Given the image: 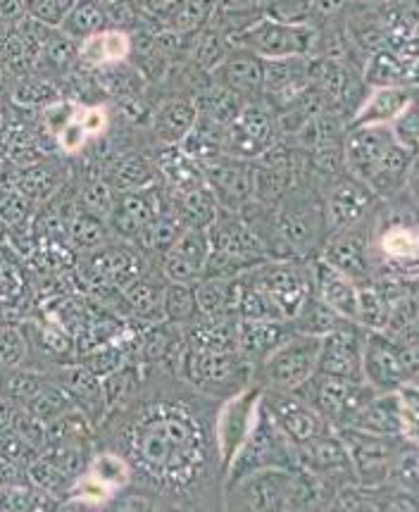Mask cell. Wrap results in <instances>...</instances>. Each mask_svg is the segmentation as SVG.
Listing matches in <instances>:
<instances>
[{
  "label": "cell",
  "mask_w": 419,
  "mask_h": 512,
  "mask_svg": "<svg viewBox=\"0 0 419 512\" xmlns=\"http://www.w3.org/2000/svg\"><path fill=\"white\" fill-rule=\"evenodd\" d=\"M191 396L150 398L136 412L124 436L131 470H139L155 489L172 496H193L208 460L217 458L215 436L205 434Z\"/></svg>",
  "instance_id": "obj_1"
},
{
  "label": "cell",
  "mask_w": 419,
  "mask_h": 512,
  "mask_svg": "<svg viewBox=\"0 0 419 512\" xmlns=\"http://www.w3.org/2000/svg\"><path fill=\"white\" fill-rule=\"evenodd\" d=\"M177 377L200 396L224 401L255 382V367L243 358L239 348L215 351L184 341Z\"/></svg>",
  "instance_id": "obj_2"
},
{
  "label": "cell",
  "mask_w": 419,
  "mask_h": 512,
  "mask_svg": "<svg viewBox=\"0 0 419 512\" xmlns=\"http://www.w3.org/2000/svg\"><path fill=\"white\" fill-rule=\"evenodd\" d=\"M236 46L248 48L262 60L312 58L320 55L322 34L310 22H281L262 15L236 39Z\"/></svg>",
  "instance_id": "obj_3"
},
{
  "label": "cell",
  "mask_w": 419,
  "mask_h": 512,
  "mask_svg": "<svg viewBox=\"0 0 419 512\" xmlns=\"http://www.w3.org/2000/svg\"><path fill=\"white\" fill-rule=\"evenodd\" d=\"M322 339L308 334H293L281 346L267 355L265 360L255 367V384L267 391H286L296 393L312 374L317 372V360H320Z\"/></svg>",
  "instance_id": "obj_4"
},
{
  "label": "cell",
  "mask_w": 419,
  "mask_h": 512,
  "mask_svg": "<svg viewBox=\"0 0 419 512\" xmlns=\"http://www.w3.org/2000/svg\"><path fill=\"white\" fill-rule=\"evenodd\" d=\"M386 215L391 217L384 224L374 217V258L398 277L419 274V210L410 201L408 210H386Z\"/></svg>",
  "instance_id": "obj_5"
},
{
  "label": "cell",
  "mask_w": 419,
  "mask_h": 512,
  "mask_svg": "<svg viewBox=\"0 0 419 512\" xmlns=\"http://www.w3.org/2000/svg\"><path fill=\"white\" fill-rule=\"evenodd\" d=\"M296 393L320 412L331 427H350L377 391L365 382L315 372Z\"/></svg>",
  "instance_id": "obj_6"
},
{
  "label": "cell",
  "mask_w": 419,
  "mask_h": 512,
  "mask_svg": "<svg viewBox=\"0 0 419 512\" xmlns=\"http://www.w3.org/2000/svg\"><path fill=\"white\" fill-rule=\"evenodd\" d=\"M246 277L277 305L284 320L291 322L312 293V260H265L248 270Z\"/></svg>",
  "instance_id": "obj_7"
},
{
  "label": "cell",
  "mask_w": 419,
  "mask_h": 512,
  "mask_svg": "<svg viewBox=\"0 0 419 512\" xmlns=\"http://www.w3.org/2000/svg\"><path fill=\"white\" fill-rule=\"evenodd\" d=\"M262 403V386L250 384L234 396L220 401V408L215 412V446L217 458H220L222 474H227L229 465L248 441L253 432L255 420H258ZM224 486V484H222Z\"/></svg>",
  "instance_id": "obj_8"
},
{
  "label": "cell",
  "mask_w": 419,
  "mask_h": 512,
  "mask_svg": "<svg viewBox=\"0 0 419 512\" xmlns=\"http://www.w3.org/2000/svg\"><path fill=\"white\" fill-rule=\"evenodd\" d=\"M374 210L365 220L353 227L336 231L324 239L320 248V258L327 260L331 267L346 274L358 286L374 282Z\"/></svg>",
  "instance_id": "obj_9"
},
{
  "label": "cell",
  "mask_w": 419,
  "mask_h": 512,
  "mask_svg": "<svg viewBox=\"0 0 419 512\" xmlns=\"http://www.w3.org/2000/svg\"><path fill=\"white\" fill-rule=\"evenodd\" d=\"M279 143L277 115L267 108V103L253 101L248 103L234 124H229L224 134V155L239 160H258L272 146Z\"/></svg>",
  "instance_id": "obj_10"
},
{
  "label": "cell",
  "mask_w": 419,
  "mask_h": 512,
  "mask_svg": "<svg viewBox=\"0 0 419 512\" xmlns=\"http://www.w3.org/2000/svg\"><path fill=\"white\" fill-rule=\"evenodd\" d=\"M148 270L146 253L134 243H110L96 253L81 255V272L86 274L91 284L103 286V289L124 291L131 282L141 277Z\"/></svg>",
  "instance_id": "obj_11"
},
{
  "label": "cell",
  "mask_w": 419,
  "mask_h": 512,
  "mask_svg": "<svg viewBox=\"0 0 419 512\" xmlns=\"http://www.w3.org/2000/svg\"><path fill=\"white\" fill-rule=\"evenodd\" d=\"M339 434L348 448L355 477L367 486H377L389 477L393 460L403 453V436H381L355 427H341Z\"/></svg>",
  "instance_id": "obj_12"
},
{
  "label": "cell",
  "mask_w": 419,
  "mask_h": 512,
  "mask_svg": "<svg viewBox=\"0 0 419 512\" xmlns=\"http://www.w3.org/2000/svg\"><path fill=\"white\" fill-rule=\"evenodd\" d=\"M262 405L296 448L310 446L312 441L331 429V424L298 393L262 389Z\"/></svg>",
  "instance_id": "obj_13"
},
{
  "label": "cell",
  "mask_w": 419,
  "mask_h": 512,
  "mask_svg": "<svg viewBox=\"0 0 419 512\" xmlns=\"http://www.w3.org/2000/svg\"><path fill=\"white\" fill-rule=\"evenodd\" d=\"M165 208L167 191L162 181L139 191H120L115 198V208H112L108 217L112 236L120 241L136 243L141 231Z\"/></svg>",
  "instance_id": "obj_14"
},
{
  "label": "cell",
  "mask_w": 419,
  "mask_h": 512,
  "mask_svg": "<svg viewBox=\"0 0 419 512\" xmlns=\"http://www.w3.org/2000/svg\"><path fill=\"white\" fill-rule=\"evenodd\" d=\"M362 377L377 393H393L408 382L405 348L384 332H367L362 339Z\"/></svg>",
  "instance_id": "obj_15"
},
{
  "label": "cell",
  "mask_w": 419,
  "mask_h": 512,
  "mask_svg": "<svg viewBox=\"0 0 419 512\" xmlns=\"http://www.w3.org/2000/svg\"><path fill=\"white\" fill-rule=\"evenodd\" d=\"M203 177L210 191L215 193L217 203H220L222 212H239L253 201L255 193V177H253V162L229 158V155H220V158L203 162Z\"/></svg>",
  "instance_id": "obj_16"
},
{
  "label": "cell",
  "mask_w": 419,
  "mask_h": 512,
  "mask_svg": "<svg viewBox=\"0 0 419 512\" xmlns=\"http://www.w3.org/2000/svg\"><path fill=\"white\" fill-rule=\"evenodd\" d=\"M291 477L293 472L284 470V467L250 472L241 482L224 491V496L236 498V503L227 505L243 510H286L289 508Z\"/></svg>",
  "instance_id": "obj_17"
},
{
  "label": "cell",
  "mask_w": 419,
  "mask_h": 512,
  "mask_svg": "<svg viewBox=\"0 0 419 512\" xmlns=\"http://www.w3.org/2000/svg\"><path fill=\"white\" fill-rule=\"evenodd\" d=\"M322 198L324 220H327V236L365 220L379 201L362 181L353 179L348 172L341 174L336 181H331L327 189L322 191Z\"/></svg>",
  "instance_id": "obj_18"
},
{
  "label": "cell",
  "mask_w": 419,
  "mask_h": 512,
  "mask_svg": "<svg viewBox=\"0 0 419 512\" xmlns=\"http://www.w3.org/2000/svg\"><path fill=\"white\" fill-rule=\"evenodd\" d=\"M362 339H365V329L355 322H343L334 332L322 336L317 372L334 374V377L350 379V382H365L362 377Z\"/></svg>",
  "instance_id": "obj_19"
},
{
  "label": "cell",
  "mask_w": 419,
  "mask_h": 512,
  "mask_svg": "<svg viewBox=\"0 0 419 512\" xmlns=\"http://www.w3.org/2000/svg\"><path fill=\"white\" fill-rule=\"evenodd\" d=\"M210 251V229L186 227L184 234L172 243L170 251L160 255L158 267L167 277V282L196 284L203 279L205 265L210 260Z\"/></svg>",
  "instance_id": "obj_20"
},
{
  "label": "cell",
  "mask_w": 419,
  "mask_h": 512,
  "mask_svg": "<svg viewBox=\"0 0 419 512\" xmlns=\"http://www.w3.org/2000/svg\"><path fill=\"white\" fill-rule=\"evenodd\" d=\"M391 143V127H386V124L348 127L346 141H343V165H346V172L367 186V181L372 179L374 170H377V165Z\"/></svg>",
  "instance_id": "obj_21"
},
{
  "label": "cell",
  "mask_w": 419,
  "mask_h": 512,
  "mask_svg": "<svg viewBox=\"0 0 419 512\" xmlns=\"http://www.w3.org/2000/svg\"><path fill=\"white\" fill-rule=\"evenodd\" d=\"M215 84L239 93L248 103L260 101L265 93V60L243 46H234L215 70L210 72Z\"/></svg>",
  "instance_id": "obj_22"
},
{
  "label": "cell",
  "mask_w": 419,
  "mask_h": 512,
  "mask_svg": "<svg viewBox=\"0 0 419 512\" xmlns=\"http://www.w3.org/2000/svg\"><path fill=\"white\" fill-rule=\"evenodd\" d=\"M150 131L160 143L167 146H179L186 136L191 134V129L198 122V108L196 101L186 93H167L165 98H160L153 105L148 115Z\"/></svg>",
  "instance_id": "obj_23"
},
{
  "label": "cell",
  "mask_w": 419,
  "mask_h": 512,
  "mask_svg": "<svg viewBox=\"0 0 419 512\" xmlns=\"http://www.w3.org/2000/svg\"><path fill=\"white\" fill-rule=\"evenodd\" d=\"M312 293L339 312L343 320L358 324L360 286L322 258L312 260Z\"/></svg>",
  "instance_id": "obj_24"
},
{
  "label": "cell",
  "mask_w": 419,
  "mask_h": 512,
  "mask_svg": "<svg viewBox=\"0 0 419 512\" xmlns=\"http://www.w3.org/2000/svg\"><path fill=\"white\" fill-rule=\"evenodd\" d=\"M55 382L67 391L72 398L74 408L84 412L91 422L105 420L108 415V405H105L103 379L96 372H91L84 362H74V365H58L55 370Z\"/></svg>",
  "instance_id": "obj_25"
},
{
  "label": "cell",
  "mask_w": 419,
  "mask_h": 512,
  "mask_svg": "<svg viewBox=\"0 0 419 512\" xmlns=\"http://www.w3.org/2000/svg\"><path fill=\"white\" fill-rule=\"evenodd\" d=\"M184 353V327L160 320L150 324V329L141 341V358L155 372L165 377H177L179 360Z\"/></svg>",
  "instance_id": "obj_26"
},
{
  "label": "cell",
  "mask_w": 419,
  "mask_h": 512,
  "mask_svg": "<svg viewBox=\"0 0 419 512\" xmlns=\"http://www.w3.org/2000/svg\"><path fill=\"white\" fill-rule=\"evenodd\" d=\"M293 334L291 322L272 320H241L236 329V346L250 365L258 367L274 348L281 346Z\"/></svg>",
  "instance_id": "obj_27"
},
{
  "label": "cell",
  "mask_w": 419,
  "mask_h": 512,
  "mask_svg": "<svg viewBox=\"0 0 419 512\" xmlns=\"http://www.w3.org/2000/svg\"><path fill=\"white\" fill-rule=\"evenodd\" d=\"M165 286H167V277L160 272V267H148L136 282H131L127 289L120 291V296L136 320L155 324L165 320V317H162Z\"/></svg>",
  "instance_id": "obj_28"
},
{
  "label": "cell",
  "mask_w": 419,
  "mask_h": 512,
  "mask_svg": "<svg viewBox=\"0 0 419 512\" xmlns=\"http://www.w3.org/2000/svg\"><path fill=\"white\" fill-rule=\"evenodd\" d=\"M131 58V31L108 27L79 43V62L91 70L122 65Z\"/></svg>",
  "instance_id": "obj_29"
},
{
  "label": "cell",
  "mask_w": 419,
  "mask_h": 512,
  "mask_svg": "<svg viewBox=\"0 0 419 512\" xmlns=\"http://www.w3.org/2000/svg\"><path fill=\"white\" fill-rule=\"evenodd\" d=\"M167 191V203L177 212V217L186 227L191 229H210L222 215L220 203H217L215 193L210 191L208 184H200L189 191Z\"/></svg>",
  "instance_id": "obj_30"
},
{
  "label": "cell",
  "mask_w": 419,
  "mask_h": 512,
  "mask_svg": "<svg viewBox=\"0 0 419 512\" xmlns=\"http://www.w3.org/2000/svg\"><path fill=\"white\" fill-rule=\"evenodd\" d=\"M158 167V174L162 184L170 191H189L196 189V186L205 184L203 167L200 162L191 158L189 153H184L181 146H167V143H160V148L155 155H150Z\"/></svg>",
  "instance_id": "obj_31"
},
{
  "label": "cell",
  "mask_w": 419,
  "mask_h": 512,
  "mask_svg": "<svg viewBox=\"0 0 419 512\" xmlns=\"http://www.w3.org/2000/svg\"><path fill=\"white\" fill-rule=\"evenodd\" d=\"M412 101L415 96L405 86H377L353 112L350 127H358V124H386L389 127Z\"/></svg>",
  "instance_id": "obj_32"
},
{
  "label": "cell",
  "mask_w": 419,
  "mask_h": 512,
  "mask_svg": "<svg viewBox=\"0 0 419 512\" xmlns=\"http://www.w3.org/2000/svg\"><path fill=\"white\" fill-rule=\"evenodd\" d=\"M105 179L110 181V186L117 193L120 191H139L146 189V186H153L160 181L158 167L150 155L129 151L124 155H117L115 160L108 165V172L103 174Z\"/></svg>",
  "instance_id": "obj_33"
},
{
  "label": "cell",
  "mask_w": 419,
  "mask_h": 512,
  "mask_svg": "<svg viewBox=\"0 0 419 512\" xmlns=\"http://www.w3.org/2000/svg\"><path fill=\"white\" fill-rule=\"evenodd\" d=\"M415 155L400 148L396 141L386 148L384 158L374 170L372 179L367 181V189H370L379 201H389V198L398 196L400 191L405 189V177H408L410 170V162Z\"/></svg>",
  "instance_id": "obj_34"
},
{
  "label": "cell",
  "mask_w": 419,
  "mask_h": 512,
  "mask_svg": "<svg viewBox=\"0 0 419 512\" xmlns=\"http://www.w3.org/2000/svg\"><path fill=\"white\" fill-rule=\"evenodd\" d=\"M198 108V117L208 120L212 124H220V127H229L236 122V117L241 115L248 101L241 98L239 93L224 89V86L210 81L208 86H203L196 96H193Z\"/></svg>",
  "instance_id": "obj_35"
},
{
  "label": "cell",
  "mask_w": 419,
  "mask_h": 512,
  "mask_svg": "<svg viewBox=\"0 0 419 512\" xmlns=\"http://www.w3.org/2000/svg\"><path fill=\"white\" fill-rule=\"evenodd\" d=\"M350 427L362 429V432H372L381 436H403L400 429V412L398 398L393 393H374L372 401L360 410L355 422Z\"/></svg>",
  "instance_id": "obj_36"
},
{
  "label": "cell",
  "mask_w": 419,
  "mask_h": 512,
  "mask_svg": "<svg viewBox=\"0 0 419 512\" xmlns=\"http://www.w3.org/2000/svg\"><path fill=\"white\" fill-rule=\"evenodd\" d=\"M112 239H115V236H112L108 220L91 215V212L81 210L77 205L70 222H67V241L72 243L74 251H79L81 255L96 253L100 248L110 246Z\"/></svg>",
  "instance_id": "obj_37"
},
{
  "label": "cell",
  "mask_w": 419,
  "mask_h": 512,
  "mask_svg": "<svg viewBox=\"0 0 419 512\" xmlns=\"http://www.w3.org/2000/svg\"><path fill=\"white\" fill-rule=\"evenodd\" d=\"M403 296H393L389 284H367L360 286V305H358V324L367 332H384L389 324L393 303Z\"/></svg>",
  "instance_id": "obj_38"
},
{
  "label": "cell",
  "mask_w": 419,
  "mask_h": 512,
  "mask_svg": "<svg viewBox=\"0 0 419 512\" xmlns=\"http://www.w3.org/2000/svg\"><path fill=\"white\" fill-rule=\"evenodd\" d=\"M231 48H234V41H231L222 29H217L215 24H208V27H203L191 36L189 58L186 60L198 65L200 70L212 72L224 58H227Z\"/></svg>",
  "instance_id": "obj_39"
},
{
  "label": "cell",
  "mask_w": 419,
  "mask_h": 512,
  "mask_svg": "<svg viewBox=\"0 0 419 512\" xmlns=\"http://www.w3.org/2000/svg\"><path fill=\"white\" fill-rule=\"evenodd\" d=\"M79 62V41H74L72 36H67L65 31L53 29V34L48 36L46 46L36 65V72L43 77H60V74L70 72Z\"/></svg>",
  "instance_id": "obj_40"
},
{
  "label": "cell",
  "mask_w": 419,
  "mask_h": 512,
  "mask_svg": "<svg viewBox=\"0 0 419 512\" xmlns=\"http://www.w3.org/2000/svg\"><path fill=\"white\" fill-rule=\"evenodd\" d=\"M65 186V174L55 165H31L17 172V191L31 203H46Z\"/></svg>",
  "instance_id": "obj_41"
},
{
  "label": "cell",
  "mask_w": 419,
  "mask_h": 512,
  "mask_svg": "<svg viewBox=\"0 0 419 512\" xmlns=\"http://www.w3.org/2000/svg\"><path fill=\"white\" fill-rule=\"evenodd\" d=\"M108 12H105L100 0H77L74 8L67 12L65 22H62L60 31H65L67 36H72L74 41H84L89 36L98 34V31L108 29Z\"/></svg>",
  "instance_id": "obj_42"
},
{
  "label": "cell",
  "mask_w": 419,
  "mask_h": 512,
  "mask_svg": "<svg viewBox=\"0 0 419 512\" xmlns=\"http://www.w3.org/2000/svg\"><path fill=\"white\" fill-rule=\"evenodd\" d=\"M343 317L336 310H331L327 303H322L315 293H310L308 301L303 303V308L296 312V317L291 320V327L296 329L298 334H308V336H327L329 332H334L336 327H341Z\"/></svg>",
  "instance_id": "obj_43"
},
{
  "label": "cell",
  "mask_w": 419,
  "mask_h": 512,
  "mask_svg": "<svg viewBox=\"0 0 419 512\" xmlns=\"http://www.w3.org/2000/svg\"><path fill=\"white\" fill-rule=\"evenodd\" d=\"M162 317L177 327H189L200 317L196 284L167 282L165 301H162Z\"/></svg>",
  "instance_id": "obj_44"
},
{
  "label": "cell",
  "mask_w": 419,
  "mask_h": 512,
  "mask_svg": "<svg viewBox=\"0 0 419 512\" xmlns=\"http://www.w3.org/2000/svg\"><path fill=\"white\" fill-rule=\"evenodd\" d=\"M89 477L96 479L98 484H103L105 489L112 493L122 491L131 479H134V470H131V462L120 453H100L93 455L89 470Z\"/></svg>",
  "instance_id": "obj_45"
},
{
  "label": "cell",
  "mask_w": 419,
  "mask_h": 512,
  "mask_svg": "<svg viewBox=\"0 0 419 512\" xmlns=\"http://www.w3.org/2000/svg\"><path fill=\"white\" fill-rule=\"evenodd\" d=\"M215 8L217 0H179L170 20H167V27L181 31V34H196L212 22Z\"/></svg>",
  "instance_id": "obj_46"
},
{
  "label": "cell",
  "mask_w": 419,
  "mask_h": 512,
  "mask_svg": "<svg viewBox=\"0 0 419 512\" xmlns=\"http://www.w3.org/2000/svg\"><path fill=\"white\" fill-rule=\"evenodd\" d=\"M136 389H139V372L127 365V362L122 367H117L115 372H110L108 377H103V393L108 412L120 410L129 401H134Z\"/></svg>",
  "instance_id": "obj_47"
},
{
  "label": "cell",
  "mask_w": 419,
  "mask_h": 512,
  "mask_svg": "<svg viewBox=\"0 0 419 512\" xmlns=\"http://www.w3.org/2000/svg\"><path fill=\"white\" fill-rule=\"evenodd\" d=\"M115 198H117V191L112 189L108 179L89 177L79 186L77 205L81 210L91 212V215H98L103 217V220H108L112 208H115Z\"/></svg>",
  "instance_id": "obj_48"
},
{
  "label": "cell",
  "mask_w": 419,
  "mask_h": 512,
  "mask_svg": "<svg viewBox=\"0 0 419 512\" xmlns=\"http://www.w3.org/2000/svg\"><path fill=\"white\" fill-rule=\"evenodd\" d=\"M12 96H15V101L22 105H50L58 101V89H55L50 77H43L39 72H31L17 77Z\"/></svg>",
  "instance_id": "obj_49"
},
{
  "label": "cell",
  "mask_w": 419,
  "mask_h": 512,
  "mask_svg": "<svg viewBox=\"0 0 419 512\" xmlns=\"http://www.w3.org/2000/svg\"><path fill=\"white\" fill-rule=\"evenodd\" d=\"M398 412L403 439L419 443V384L405 382L398 386Z\"/></svg>",
  "instance_id": "obj_50"
},
{
  "label": "cell",
  "mask_w": 419,
  "mask_h": 512,
  "mask_svg": "<svg viewBox=\"0 0 419 512\" xmlns=\"http://www.w3.org/2000/svg\"><path fill=\"white\" fill-rule=\"evenodd\" d=\"M29 358V339L20 327H0V370H17Z\"/></svg>",
  "instance_id": "obj_51"
},
{
  "label": "cell",
  "mask_w": 419,
  "mask_h": 512,
  "mask_svg": "<svg viewBox=\"0 0 419 512\" xmlns=\"http://www.w3.org/2000/svg\"><path fill=\"white\" fill-rule=\"evenodd\" d=\"M391 136L400 148L419 155V101L415 98L391 124Z\"/></svg>",
  "instance_id": "obj_52"
},
{
  "label": "cell",
  "mask_w": 419,
  "mask_h": 512,
  "mask_svg": "<svg viewBox=\"0 0 419 512\" xmlns=\"http://www.w3.org/2000/svg\"><path fill=\"white\" fill-rule=\"evenodd\" d=\"M27 474L31 477L34 486L43 493H60L70 486V474H65L55 465L53 460L48 458H36L31 465L27 467Z\"/></svg>",
  "instance_id": "obj_53"
},
{
  "label": "cell",
  "mask_w": 419,
  "mask_h": 512,
  "mask_svg": "<svg viewBox=\"0 0 419 512\" xmlns=\"http://www.w3.org/2000/svg\"><path fill=\"white\" fill-rule=\"evenodd\" d=\"M24 286L20 260L12 255L10 248L0 246V303H10L20 298Z\"/></svg>",
  "instance_id": "obj_54"
},
{
  "label": "cell",
  "mask_w": 419,
  "mask_h": 512,
  "mask_svg": "<svg viewBox=\"0 0 419 512\" xmlns=\"http://www.w3.org/2000/svg\"><path fill=\"white\" fill-rule=\"evenodd\" d=\"M74 3L77 0H27V17H34L46 27L60 29Z\"/></svg>",
  "instance_id": "obj_55"
},
{
  "label": "cell",
  "mask_w": 419,
  "mask_h": 512,
  "mask_svg": "<svg viewBox=\"0 0 419 512\" xmlns=\"http://www.w3.org/2000/svg\"><path fill=\"white\" fill-rule=\"evenodd\" d=\"M81 105L70 101V98H58L55 103H50L43 108V124H46L48 134H53L55 139L65 131L70 124L79 117Z\"/></svg>",
  "instance_id": "obj_56"
},
{
  "label": "cell",
  "mask_w": 419,
  "mask_h": 512,
  "mask_svg": "<svg viewBox=\"0 0 419 512\" xmlns=\"http://www.w3.org/2000/svg\"><path fill=\"white\" fill-rule=\"evenodd\" d=\"M31 201L24 193L17 189L12 191H0V220L8 227H17V224H27Z\"/></svg>",
  "instance_id": "obj_57"
},
{
  "label": "cell",
  "mask_w": 419,
  "mask_h": 512,
  "mask_svg": "<svg viewBox=\"0 0 419 512\" xmlns=\"http://www.w3.org/2000/svg\"><path fill=\"white\" fill-rule=\"evenodd\" d=\"M84 365L103 379L110 372H115L117 367L124 365V355L120 353V348H98V351L86 355Z\"/></svg>",
  "instance_id": "obj_58"
},
{
  "label": "cell",
  "mask_w": 419,
  "mask_h": 512,
  "mask_svg": "<svg viewBox=\"0 0 419 512\" xmlns=\"http://www.w3.org/2000/svg\"><path fill=\"white\" fill-rule=\"evenodd\" d=\"M79 122L81 127L86 129V134H89V139H96V136H100L105 129H108L110 117L103 105H91V108L79 110Z\"/></svg>",
  "instance_id": "obj_59"
},
{
  "label": "cell",
  "mask_w": 419,
  "mask_h": 512,
  "mask_svg": "<svg viewBox=\"0 0 419 512\" xmlns=\"http://www.w3.org/2000/svg\"><path fill=\"white\" fill-rule=\"evenodd\" d=\"M27 17V0H0V24L15 27Z\"/></svg>",
  "instance_id": "obj_60"
},
{
  "label": "cell",
  "mask_w": 419,
  "mask_h": 512,
  "mask_svg": "<svg viewBox=\"0 0 419 512\" xmlns=\"http://www.w3.org/2000/svg\"><path fill=\"white\" fill-rule=\"evenodd\" d=\"M403 191L408 193V198L415 203V208L419 210V155H415L410 162V170H408V177H405Z\"/></svg>",
  "instance_id": "obj_61"
},
{
  "label": "cell",
  "mask_w": 419,
  "mask_h": 512,
  "mask_svg": "<svg viewBox=\"0 0 419 512\" xmlns=\"http://www.w3.org/2000/svg\"><path fill=\"white\" fill-rule=\"evenodd\" d=\"M8 31H10V27H5V24H0V62H3L5 41H8Z\"/></svg>",
  "instance_id": "obj_62"
},
{
  "label": "cell",
  "mask_w": 419,
  "mask_h": 512,
  "mask_svg": "<svg viewBox=\"0 0 419 512\" xmlns=\"http://www.w3.org/2000/svg\"><path fill=\"white\" fill-rule=\"evenodd\" d=\"M365 3H377V0H365Z\"/></svg>",
  "instance_id": "obj_63"
},
{
  "label": "cell",
  "mask_w": 419,
  "mask_h": 512,
  "mask_svg": "<svg viewBox=\"0 0 419 512\" xmlns=\"http://www.w3.org/2000/svg\"><path fill=\"white\" fill-rule=\"evenodd\" d=\"M0 224H3V220H0Z\"/></svg>",
  "instance_id": "obj_64"
}]
</instances>
